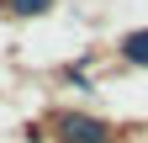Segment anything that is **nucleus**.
<instances>
[{
  "label": "nucleus",
  "mask_w": 148,
  "mask_h": 143,
  "mask_svg": "<svg viewBox=\"0 0 148 143\" xmlns=\"http://www.w3.org/2000/svg\"><path fill=\"white\" fill-rule=\"evenodd\" d=\"M53 138L58 143H111V127L90 111H58L53 117Z\"/></svg>",
  "instance_id": "obj_1"
},
{
  "label": "nucleus",
  "mask_w": 148,
  "mask_h": 143,
  "mask_svg": "<svg viewBox=\"0 0 148 143\" xmlns=\"http://www.w3.org/2000/svg\"><path fill=\"white\" fill-rule=\"evenodd\" d=\"M116 53L127 64H138V69H148V27H138V32H127V37L116 43Z\"/></svg>",
  "instance_id": "obj_2"
},
{
  "label": "nucleus",
  "mask_w": 148,
  "mask_h": 143,
  "mask_svg": "<svg viewBox=\"0 0 148 143\" xmlns=\"http://www.w3.org/2000/svg\"><path fill=\"white\" fill-rule=\"evenodd\" d=\"M5 11H11V16H48L53 0H5Z\"/></svg>",
  "instance_id": "obj_3"
}]
</instances>
